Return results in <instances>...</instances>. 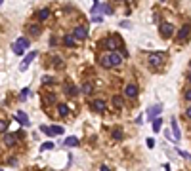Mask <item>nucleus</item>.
<instances>
[{
    "mask_svg": "<svg viewBox=\"0 0 191 171\" xmlns=\"http://www.w3.org/2000/svg\"><path fill=\"white\" fill-rule=\"evenodd\" d=\"M124 93H126V97H130V99H134L138 95V88L134 86V84H128L126 88H124Z\"/></svg>",
    "mask_w": 191,
    "mask_h": 171,
    "instance_id": "7",
    "label": "nucleus"
},
{
    "mask_svg": "<svg viewBox=\"0 0 191 171\" xmlns=\"http://www.w3.org/2000/svg\"><path fill=\"white\" fill-rule=\"evenodd\" d=\"M147 146L153 148V146H155V139H147Z\"/></svg>",
    "mask_w": 191,
    "mask_h": 171,
    "instance_id": "35",
    "label": "nucleus"
},
{
    "mask_svg": "<svg viewBox=\"0 0 191 171\" xmlns=\"http://www.w3.org/2000/svg\"><path fill=\"white\" fill-rule=\"evenodd\" d=\"M6 129H8V122H4V120H0V131L4 133Z\"/></svg>",
    "mask_w": 191,
    "mask_h": 171,
    "instance_id": "29",
    "label": "nucleus"
},
{
    "mask_svg": "<svg viewBox=\"0 0 191 171\" xmlns=\"http://www.w3.org/2000/svg\"><path fill=\"white\" fill-rule=\"evenodd\" d=\"M159 31H161V36H163V38H170V36H174V27L170 25V23H161Z\"/></svg>",
    "mask_w": 191,
    "mask_h": 171,
    "instance_id": "2",
    "label": "nucleus"
},
{
    "mask_svg": "<svg viewBox=\"0 0 191 171\" xmlns=\"http://www.w3.org/2000/svg\"><path fill=\"white\" fill-rule=\"evenodd\" d=\"M65 145H67V146H76V145H78V139H76L75 135H71V137H67V139H65Z\"/></svg>",
    "mask_w": 191,
    "mask_h": 171,
    "instance_id": "17",
    "label": "nucleus"
},
{
    "mask_svg": "<svg viewBox=\"0 0 191 171\" xmlns=\"http://www.w3.org/2000/svg\"><path fill=\"white\" fill-rule=\"evenodd\" d=\"M8 164H10V165H17V160H15V158H10Z\"/></svg>",
    "mask_w": 191,
    "mask_h": 171,
    "instance_id": "33",
    "label": "nucleus"
},
{
    "mask_svg": "<svg viewBox=\"0 0 191 171\" xmlns=\"http://www.w3.org/2000/svg\"><path fill=\"white\" fill-rule=\"evenodd\" d=\"M102 65H103V67H107V68L113 67V65H111V57H109V55H103V57H102Z\"/></svg>",
    "mask_w": 191,
    "mask_h": 171,
    "instance_id": "21",
    "label": "nucleus"
},
{
    "mask_svg": "<svg viewBox=\"0 0 191 171\" xmlns=\"http://www.w3.org/2000/svg\"><path fill=\"white\" fill-rule=\"evenodd\" d=\"M113 139H115V141H122V131H120V129H115V131H113Z\"/></svg>",
    "mask_w": 191,
    "mask_h": 171,
    "instance_id": "26",
    "label": "nucleus"
},
{
    "mask_svg": "<svg viewBox=\"0 0 191 171\" xmlns=\"http://www.w3.org/2000/svg\"><path fill=\"white\" fill-rule=\"evenodd\" d=\"M102 10L105 11V14H113V10H111V8H109L107 4H105V6H102Z\"/></svg>",
    "mask_w": 191,
    "mask_h": 171,
    "instance_id": "32",
    "label": "nucleus"
},
{
    "mask_svg": "<svg viewBox=\"0 0 191 171\" xmlns=\"http://www.w3.org/2000/svg\"><path fill=\"white\" fill-rule=\"evenodd\" d=\"M109 57H111V65H113V67H117V65H120L122 63V59H120V55L119 53H109Z\"/></svg>",
    "mask_w": 191,
    "mask_h": 171,
    "instance_id": "14",
    "label": "nucleus"
},
{
    "mask_svg": "<svg viewBox=\"0 0 191 171\" xmlns=\"http://www.w3.org/2000/svg\"><path fill=\"white\" fill-rule=\"evenodd\" d=\"M113 105L117 108H122V107H124V99H122L120 95H113Z\"/></svg>",
    "mask_w": 191,
    "mask_h": 171,
    "instance_id": "15",
    "label": "nucleus"
},
{
    "mask_svg": "<svg viewBox=\"0 0 191 171\" xmlns=\"http://www.w3.org/2000/svg\"><path fill=\"white\" fill-rule=\"evenodd\" d=\"M40 131H42V133H46V135H50V137H52V135H55V133H54V129H52V128H46V125H40Z\"/></svg>",
    "mask_w": 191,
    "mask_h": 171,
    "instance_id": "23",
    "label": "nucleus"
},
{
    "mask_svg": "<svg viewBox=\"0 0 191 171\" xmlns=\"http://www.w3.org/2000/svg\"><path fill=\"white\" fill-rule=\"evenodd\" d=\"M185 116L191 120V107H187V108H185Z\"/></svg>",
    "mask_w": 191,
    "mask_h": 171,
    "instance_id": "38",
    "label": "nucleus"
},
{
    "mask_svg": "<svg viewBox=\"0 0 191 171\" xmlns=\"http://www.w3.org/2000/svg\"><path fill=\"white\" fill-rule=\"evenodd\" d=\"M161 2H164V0H161Z\"/></svg>",
    "mask_w": 191,
    "mask_h": 171,
    "instance_id": "41",
    "label": "nucleus"
},
{
    "mask_svg": "<svg viewBox=\"0 0 191 171\" xmlns=\"http://www.w3.org/2000/svg\"><path fill=\"white\" fill-rule=\"evenodd\" d=\"M4 143H6V146H14L15 137H14V135H10V133H6V135H4Z\"/></svg>",
    "mask_w": 191,
    "mask_h": 171,
    "instance_id": "16",
    "label": "nucleus"
},
{
    "mask_svg": "<svg viewBox=\"0 0 191 171\" xmlns=\"http://www.w3.org/2000/svg\"><path fill=\"white\" fill-rule=\"evenodd\" d=\"M92 108H94L96 112H103V110H105V103H103L102 99H98V101L92 103Z\"/></svg>",
    "mask_w": 191,
    "mask_h": 171,
    "instance_id": "11",
    "label": "nucleus"
},
{
    "mask_svg": "<svg viewBox=\"0 0 191 171\" xmlns=\"http://www.w3.org/2000/svg\"><path fill=\"white\" fill-rule=\"evenodd\" d=\"M65 91H67V95H76V93H78V89H76L75 86H71V84L65 88Z\"/></svg>",
    "mask_w": 191,
    "mask_h": 171,
    "instance_id": "22",
    "label": "nucleus"
},
{
    "mask_svg": "<svg viewBox=\"0 0 191 171\" xmlns=\"http://www.w3.org/2000/svg\"><path fill=\"white\" fill-rule=\"evenodd\" d=\"M63 42H65V46H67V48H75V38L71 36V34H67V36L63 38Z\"/></svg>",
    "mask_w": 191,
    "mask_h": 171,
    "instance_id": "18",
    "label": "nucleus"
},
{
    "mask_svg": "<svg viewBox=\"0 0 191 171\" xmlns=\"http://www.w3.org/2000/svg\"><path fill=\"white\" fill-rule=\"evenodd\" d=\"M105 46H107L111 51H115L117 48H120V40H119L117 36H111V38H107V40H105Z\"/></svg>",
    "mask_w": 191,
    "mask_h": 171,
    "instance_id": "4",
    "label": "nucleus"
},
{
    "mask_svg": "<svg viewBox=\"0 0 191 171\" xmlns=\"http://www.w3.org/2000/svg\"><path fill=\"white\" fill-rule=\"evenodd\" d=\"M172 131H174V141L182 139V133H180V125L176 124V120H172Z\"/></svg>",
    "mask_w": 191,
    "mask_h": 171,
    "instance_id": "13",
    "label": "nucleus"
},
{
    "mask_svg": "<svg viewBox=\"0 0 191 171\" xmlns=\"http://www.w3.org/2000/svg\"><path fill=\"white\" fill-rule=\"evenodd\" d=\"M161 124H163V120L161 118H153V131L157 133V131H161Z\"/></svg>",
    "mask_w": 191,
    "mask_h": 171,
    "instance_id": "19",
    "label": "nucleus"
},
{
    "mask_svg": "<svg viewBox=\"0 0 191 171\" xmlns=\"http://www.w3.org/2000/svg\"><path fill=\"white\" fill-rule=\"evenodd\" d=\"M52 129H54V133H55V135H63V128H59V125H54Z\"/></svg>",
    "mask_w": 191,
    "mask_h": 171,
    "instance_id": "27",
    "label": "nucleus"
},
{
    "mask_svg": "<svg viewBox=\"0 0 191 171\" xmlns=\"http://www.w3.org/2000/svg\"><path fill=\"white\" fill-rule=\"evenodd\" d=\"M37 17H38V21H46V19L50 17V10H46V8L38 10V11H37Z\"/></svg>",
    "mask_w": 191,
    "mask_h": 171,
    "instance_id": "12",
    "label": "nucleus"
},
{
    "mask_svg": "<svg viewBox=\"0 0 191 171\" xmlns=\"http://www.w3.org/2000/svg\"><path fill=\"white\" fill-rule=\"evenodd\" d=\"M27 48H29V40H27V38H17L15 44H14V53H15V55H21Z\"/></svg>",
    "mask_w": 191,
    "mask_h": 171,
    "instance_id": "1",
    "label": "nucleus"
},
{
    "mask_svg": "<svg viewBox=\"0 0 191 171\" xmlns=\"http://www.w3.org/2000/svg\"><path fill=\"white\" fill-rule=\"evenodd\" d=\"M29 31L35 34V36H38V34H40V27H38V25H31V27H29Z\"/></svg>",
    "mask_w": 191,
    "mask_h": 171,
    "instance_id": "25",
    "label": "nucleus"
},
{
    "mask_svg": "<svg viewBox=\"0 0 191 171\" xmlns=\"http://www.w3.org/2000/svg\"><path fill=\"white\" fill-rule=\"evenodd\" d=\"M73 36L78 38V40H86V38H88V31H86L84 27H76V29L73 31Z\"/></svg>",
    "mask_w": 191,
    "mask_h": 171,
    "instance_id": "5",
    "label": "nucleus"
},
{
    "mask_svg": "<svg viewBox=\"0 0 191 171\" xmlns=\"http://www.w3.org/2000/svg\"><path fill=\"white\" fill-rule=\"evenodd\" d=\"M187 80H189V82H191V71L187 72Z\"/></svg>",
    "mask_w": 191,
    "mask_h": 171,
    "instance_id": "39",
    "label": "nucleus"
},
{
    "mask_svg": "<svg viewBox=\"0 0 191 171\" xmlns=\"http://www.w3.org/2000/svg\"><path fill=\"white\" fill-rule=\"evenodd\" d=\"M191 34V25H184L182 29H180V32H178V38L180 40H184V38H187Z\"/></svg>",
    "mask_w": 191,
    "mask_h": 171,
    "instance_id": "8",
    "label": "nucleus"
},
{
    "mask_svg": "<svg viewBox=\"0 0 191 171\" xmlns=\"http://www.w3.org/2000/svg\"><path fill=\"white\" fill-rule=\"evenodd\" d=\"M184 97H185L187 101H191V89H187V91H185V95H184Z\"/></svg>",
    "mask_w": 191,
    "mask_h": 171,
    "instance_id": "37",
    "label": "nucleus"
},
{
    "mask_svg": "<svg viewBox=\"0 0 191 171\" xmlns=\"http://www.w3.org/2000/svg\"><path fill=\"white\" fill-rule=\"evenodd\" d=\"M149 63H151V65H155V67L163 65V63H164V55H163V53H159V51H157V53H151V55H149Z\"/></svg>",
    "mask_w": 191,
    "mask_h": 171,
    "instance_id": "3",
    "label": "nucleus"
},
{
    "mask_svg": "<svg viewBox=\"0 0 191 171\" xmlns=\"http://www.w3.org/2000/svg\"><path fill=\"white\" fill-rule=\"evenodd\" d=\"M161 112H163V107H161V105H155V107H151V108H149V118H151V120H153V118H157Z\"/></svg>",
    "mask_w": 191,
    "mask_h": 171,
    "instance_id": "10",
    "label": "nucleus"
},
{
    "mask_svg": "<svg viewBox=\"0 0 191 171\" xmlns=\"http://www.w3.org/2000/svg\"><path fill=\"white\" fill-rule=\"evenodd\" d=\"M178 154H180V156H184V158H187V160H189V158H191V156H189V154H187V152H184V150H178Z\"/></svg>",
    "mask_w": 191,
    "mask_h": 171,
    "instance_id": "34",
    "label": "nucleus"
},
{
    "mask_svg": "<svg viewBox=\"0 0 191 171\" xmlns=\"http://www.w3.org/2000/svg\"><path fill=\"white\" fill-rule=\"evenodd\" d=\"M35 57H37V51H31L29 55H25V59H23V63H21V71H27V68H29V65H31V61L33 59H35Z\"/></svg>",
    "mask_w": 191,
    "mask_h": 171,
    "instance_id": "6",
    "label": "nucleus"
},
{
    "mask_svg": "<svg viewBox=\"0 0 191 171\" xmlns=\"http://www.w3.org/2000/svg\"><path fill=\"white\" fill-rule=\"evenodd\" d=\"M189 65H191V61H189Z\"/></svg>",
    "mask_w": 191,
    "mask_h": 171,
    "instance_id": "42",
    "label": "nucleus"
},
{
    "mask_svg": "<svg viewBox=\"0 0 191 171\" xmlns=\"http://www.w3.org/2000/svg\"><path fill=\"white\" fill-rule=\"evenodd\" d=\"M58 112H59V116H67V114H69V107H67V105H59Z\"/></svg>",
    "mask_w": 191,
    "mask_h": 171,
    "instance_id": "20",
    "label": "nucleus"
},
{
    "mask_svg": "<svg viewBox=\"0 0 191 171\" xmlns=\"http://www.w3.org/2000/svg\"><path fill=\"white\" fill-rule=\"evenodd\" d=\"M82 93H92V84H90V82L82 84Z\"/></svg>",
    "mask_w": 191,
    "mask_h": 171,
    "instance_id": "24",
    "label": "nucleus"
},
{
    "mask_svg": "<svg viewBox=\"0 0 191 171\" xmlns=\"http://www.w3.org/2000/svg\"><path fill=\"white\" fill-rule=\"evenodd\" d=\"M2 2H4V0H0V4H2Z\"/></svg>",
    "mask_w": 191,
    "mask_h": 171,
    "instance_id": "40",
    "label": "nucleus"
},
{
    "mask_svg": "<svg viewBox=\"0 0 191 171\" xmlns=\"http://www.w3.org/2000/svg\"><path fill=\"white\" fill-rule=\"evenodd\" d=\"M27 93H29V88H25L23 91H21V95H19V97H21V99H27Z\"/></svg>",
    "mask_w": 191,
    "mask_h": 171,
    "instance_id": "31",
    "label": "nucleus"
},
{
    "mask_svg": "<svg viewBox=\"0 0 191 171\" xmlns=\"http://www.w3.org/2000/svg\"><path fill=\"white\" fill-rule=\"evenodd\" d=\"M52 82H54V80L50 76H44V84H52Z\"/></svg>",
    "mask_w": 191,
    "mask_h": 171,
    "instance_id": "36",
    "label": "nucleus"
},
{
    "mask_svg": "<svg viewBox=\"0 0 191 171\" xmlns=\"http://www.w3.org/2000/svg\"><path fill=\"white\" fill-rule=\"evenodd\" d=\"M44 101H46V103H55V95H54V93H50V95L44 97Z\"/></svg>",
    "mask_w": 191,
    "mask_h": 171,
    "instance_id": "28",
    "label": "nucleus"
},
{
    "mask_svg": "<svg viewBox=\"0 0 191 171\" xmlns=\"http://www.w3.org/2000/svg\"><path fill=\"white\" fill-rule=\"evenodd\" d=\"M15 118L19 120L21 125H29V118H27V114H25L23 110H17V112H15Z\"/></svg>",
    "mask_w": 191,
    "mask_h": 171,
    "instance_id": "9",
    "label": "nucleus"
},
{
    "mask_svg": "<svg viewBox=\"0 0 191 171\" xmlns=\"http://www.w3.org/2000/svg\"><path fill=\"white\" fill-rule=\"evenodd\" d=\"M52 146H54L52 143H44V145L40 146V150H50V148H52Z\"/></svg>",
    "mask_w": 191,
    "mask_h": 171,
    "instance_id": "30",
    "label": "nucleus"
}]
</instances>
